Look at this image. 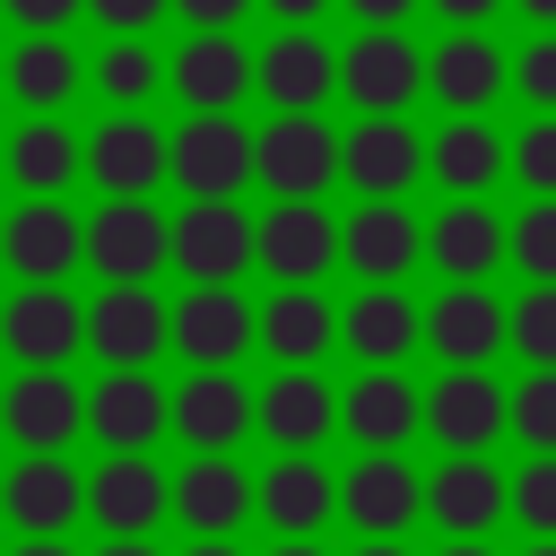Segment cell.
Instances as JSON below:
<instances>
[{"label": "cell", "instance_id": "e0dca14e", "mask_svg": "<svg viewBox=\"0 0 556 556\" xmlns=\"http://www.w3.org/2000/svg\"><path fill=\"white\" fill-rule=\"evenodd\" d=\"M87 434L104 452H148L156 434H174V391L148 374H104L87 391Z\"/></svg>", "mask_w": 556, "mask_h": 556}, {"label": "cell", "instance_id": "d6986e66", "mask_svg": "<svg viewBox=\"0 0 556 556\" xmlns=\"http://www.w3.org/2000/svg\"><path fill=\"white\" fill-rule=\"evenodd\" d=\"M417 252H426V235H417V217H408L400 200H365V208L339 226V261H348L365 287H400V278L417 269Z\"/></svg>", "mask_w": 556, "mask_h": 556}, {"label": "cell", "instance_id": "1f68e13d", "mask_svg": "<svg viewBox=\"0 0 556 556\" xmlns=\"http://www.w3.org/2000/svg\"><path fill=\"white\" fill-rule=\"evenodd\" d=\"M426 261H434L452 287H486V269L504 261V226H495V208L452 200V208L426 226Z\"/></svg>", "mask_w": 556, "mask_h": 556}, {"label": "cell", "instance_id": "7a4b0ae2", "mask_svg": "<svg viewBox=\"0 0 556 556\" xmlns=\"http://www.w3.org/2000/svg\"><path fill=\"white\" fill-rule=\"evenodd\" d=\"M252 182H269V200H321L339 182V130L321 113H278L252 130Z\"/></svg>", "mask_w": 556, "mask_h": 556}, {"label": "cell", "instance_id": "db71d44e", "mask_svg": "<svg viewBox=\"0 0 556 556\" xmlns=\"http://www.w3.org/2000/svg\"><path fill=\"white\" fill-rule=\"evenodd\" d=\"M269 556H321V547H313V539H278Z\"/></svg>", "mask_w": 556, "mask_h": 556}, {"label": "cell", "instance_id": "4316f807", "mask_svg": "<svg viewBox=\"0 0 556 556\" xmlns=\"http://www.w3.org/2000/svg\"><path fill=\"white\" fill-rule=\"evenodd\" d=\"M504 78H513V61H504L478 26H460V35H443V43L426 52V87L452 104V122H469L478 104H495V96H504Z\"/></svg>", "mask_w": 556, "mask_h": 556}, {"label": "cell", "instance_id": "484cf974", "mask_svg": "<svg viewBox=\"0 0 556 556\" xmlns=\"http://www.w3.org/2000/svg\"><path fill=\"white\" fill-rule=\"evenodd\" d=\"M339 426H348L365 452H400V443L426 426V400H417V382H408L400 365H382V374H356V382H348Z\"/></svg>", "mask_w": 556, "mask_h": 556}, {"label": "cell", "instance_id": "11a10c76", "mask_svg": "<svg viewBox=\"0 0 556 556\" xmlns=\"http://www.w3.org/2000/svg\"><path fill=\"white\" fill-rule=\"evenodd\" d=\"M356 556H408V547H400V539H365Z\"/></svg>", "mask_w": 556, "mask_h": 556}, {"label": "cell", "instance_id": "4fadbf2b", "mask_svg": "<svg viewBox=\"0 0 556 556\" xmlns=\"http://www.w3.org/2000/svg\"><path fill=\"white\" fill-rule=\"evenodd\" d=\"M0 513H9L26 539H70V521L87 513V478H78L61 452H26V460L0 478Z\"/></svg>", "mask_w": 556, "mask_h": 556}, {"label": "cell", "instance_id": "d590c367", "mask_svg": "<svg viewBox=\"0 0 556 556\" xmlns=\"http://www.w3.org/2000/svg\"><path fill=\"white\" fill-rule=\"evenodd\" d=\"M504 348H521L530 374H556V287H530L521 304H504Z\"/></svg>", "mask_w": 556, "mask_h": 556}, {"label": "cell", "instance_id": "836d02e7", "mask_svg": "<svg viewBox=\"0 0 556 556\" xmlns=\"http://www.w3.org/2000/svg\"><path fill=\"white\" fill-rule=\"evenodd\" d=\"M504 156H513V148H504L478 113H469V122H443V130L426 139V174H434L452 200H478V191L504 174Z\"/></svg>", "mask_w": 556, "mask_h": 556}, {"label": "cell", "instance_id": "6da1fadb", "mask_svg": "<svg viewBox=\"0 0 556 556\" xmlns=\"http://www.w3.org/2000/svg\"><path fill=\"white\" fill-rule=\"evenodd\" d=\"M165 182H182V200H235L252 182V130L235 113H191L165 130Z\"/></svg>", "mask_w": 556, "mask_h": 556}, {"label": "cell", "instance_id": "8d00e7d4", "mask_svg": "<svg viewBox=\"0 0 556 556\" xmlns=\"http://www.w3.org/2000/svg\"><path fill=\"white\" fill-rule=\"evenodd\" d=\"M504 261H521L530 287H556V200H530L521 226H504Z\"/></svg>", "mask_w": 556, "mask_h": 556}, {"label": "cell", "instance_id": "816d5d0a", "mask_svg": "<svg viewBox=\"0 0 556 556\" xmlns=\"http://www.w3.org/2000/svg\"><path fill=\"white\" fill-rule=\"evenodd\" d=\"M96 556H156V547H148V539H104Z\"/></svg>", "mask_w": 556, "mask_h": 556}, {"label": "cell", "instance_id": "ba28073f", "mask_svg": "<svg viewBox=\"0 0 556 556\" xmlns=\"http://www.w3.org/2000/svg\"><path fill=\"white\" fill-rule=\"evenodd\" d=\"M261 339V313L235 295V287H191L174 304V356L191 374H235V356Z\"/></svg>", "mask_w": 556, "mask_h": 556}, {"label": "cell", "instance_id": "f907efd6", "mask_svg": "<svg viewBox=\"0 0 556 556\" xmlns=\"http://www.w3.org/2000/svg\"><path fill=\"white\" fill-rule=\"evenodd\" d=\"M182 556H243V547H235V539H191Z\"/></svg>", "mask_w": 556, "mask_h": 556}, {"label": "cell", "instance_id": "6f0895ef", "mask_svg": "<svg viewBox=\"0 0 556 556\" xmlns=\"http://www.w3.org/2000/svg\"><path fill=\"white\" fill-rule=\"evenodd\" d=\"M521 556H556V539H530V547H521Z\"/></svg>", "mask_w": 556, "mask_h": 556}, {"label": "cell", "instance_id": "ac0fdd59", "mask_svg": "<svg viewBox=\"0 0 556 556\" xmlns=\"http://www.w3.org/2000/svg\"><path fill=\"white\" fill-rule=\"evenodd\" d=\"M87 174L104 200H148L165 182V130L148 113H113L96 139H87Z\"/></svg>", "mask_w": 556, "mask_h": 556}, {"label": "cell", "instance_id": "f35d334b", "mask_svg": "<svg viewBox=\"0 0 556 556\" xmlns=\"http://www.w3.org/2000/svg\"><path fill=\"white\" fill-rule=\"evenodd\" d=\"M504 513L530 539H556V460H521V478H504Z\"/></svg>", "mask_w": 556, "mask_h": 556}, {"label": "cell", "instance_id": "3957f363", "mask_svg": "<svg viewBox=\"0 0 556 556\" xmlns=\"http://www.w3.org/2000/svg\"><path fill=\"white\" fill-rule=\"evenodd\" d=\"M87 261L104 269V287H148L174 261V217H156L148 200H104L87 217Z\"/></svg>", "mask_w": 556, "mask_h": 556}, {"label": "cell", "instance_id": "277c9868", "mask_svg": "<svg viewBox=\"0 0 556 556\" xmlns=\"http://www.w3.org/2000/svg\"><path fill=\"white\" fill-rule=\"evenodd\" d=\"M0 348L26 365V374H61L70 348H87V304L70 287H17L0 304Z\"/></svg>", "mask_w": 556, "mask_h": 556}, {"label": "cell", "instance_id": "c3c4849f", "mask_svg": "<svg viewBox=\"0 0 556 556\" xmlns=\"http://www.w3.org/2000/svg\"><path fill=\"white\" fill-rule=\"evenodd\" d=\"M434 9H443V17H452V35H460V26H478V17H495L504 0H434Z\"/></svg>", "mask_w": 556, "mask_h": 556}, {"label": "cell", "instance_id": "9a60e30c", "mask_svg": "<svg viewBox=\"0 0 556 556\" xmlns=\"http://www.w3.org/2000/svg\"><path fill=\"white\" fill-rule=\"evenodd\" d=\"M0 426L17 452H70V434H87V391L70 374H17L0 391Z\"/></svg>", "mask_w": 556, "mask_h": 556}, {"label": "cell", "instance_id": "7bdbcfd3", "mask_svg": "<svg viewBox=\"0 0 556 556\" xmlns=\"http://www.w3.org/2000/svg\"><path fill=\"white\" fill-rule=\"evenodd\" d=\"M87 9H96V17L113 26V43H139V35H148V26H156V17L174 9V0H87Z\"/></svg>", "mask_w": 556, "mask_h": 556}, {"label": "cell", "instance_id": "60d3db41", "mask_svg": "<svg viewBox=\"0 0 556 556\" xmlns=\"http://www.w3.org/2000/svg\"><path fill=\"white\" fill-rule=\"evenodd\" d=\"M513 174H521V191L530 200H556V113H539L521 139H513V156H504Z\"/></svg>", "mask_w": 556, "mask_h": 556}, {"label": "cell", "instance_id": "cb8c5ba5", "mask_svg": "<svg viewBox=\"0 0 556 556\" xmlns=\"http://www.w3.org/2000/svg\"><path fill=\"white\" fill-rule=\"evenodd\" d=\"M417 165H426V148H417V130H408L400 113L356 122V130L339 139V174H348L365 200H400V191L417 182Z\"/></svg>", "mask_w": 556, "mask_h": 556}, {"label": "cell", "instance_id": "ab89813d", "mask_svg": "<svg viewBox=\"0 0 556 556\" xmlns=\"http://www.w3.org/2000/svg\"><path fill=\"white\" fill-rule=\"evenodd\" d=\"M156 78H165V61H156L148 43H113V52L96 61V87H104L122 113H130V104H148V87H156Z\"/></svg>", "mask_w": 556, "mask_h": 556}, {"label": "cell", "instance_id": "ee69618b", "mask_svg": "<svg viewBox=\"0 0 556 556\" xmlns=\"http://www.w3.org/2000/svg\"><path fill=\"white\" fill-rule=\"evenodd\" d=\"M0 9H9V17L26 26V35H61V26H70V17L87 9V0H0Z\"/></svg>", "mask_w": 556, "mask_h": 556}, {"label": "cell", "instance_id": "44dd1931", "mask_svg": "<svg viewBox=\"0 0 556 556\" xmlns=\"http://www.w3.org/2000/svg\"><path fill=\"white\" fill-rule=\"evenodd\" d=\"M339 426V391L321 374H269L252 391V434H269V452H313Z\"/></svg>", "mask_w": 556, "mask_h": 556}, {"label": "cell", "instance_id": "5bb4252c", "mask_svg": "<svg viewBox=\"0 0 556 556\" xmlns=\"http://www.w3.org/2000/svg\"><path fill=\"white\" fill-rule=\"evenodd\" d=\"M0 261H9L26 287H61V278L87 261V226H78L61 200H26V208L0 226Z\"/></svg>", "mask_w": 556, "mask_h": 556}, {"label": "cell", "instance_id": "7402d4cb", "mask_svg": "<svg viewBox=\"0 0 556 556\" xmlns=\"http://www.w3.org/2000/svg\"><path fill=\"white\" fill-rule=\"evenodd\" d=\"M174 521L191 539H235L252 521V478L235 469V452H208V460L174 469Z\"/></svg>", "mask_w": 556, "mask_h": 556}, {"label": "cell", "instance_id": "30bf717a", "mask_svg": "<svg viewBox=\"0 0 556 556\" xmlns=\"http://www.w3.org/2000/svg\"><path fill=\"white\" fill-rule=\"evenodd\" d=\"M339 513H348V530H365V539H400V530L426 513V478H417L400 452H365V460H348V478H339Z\"/></svg>", "mask_w": 556, "mask_h": 556}, {"label": "cell", "instance_id": "74e56055", "mask_svg": "<svg viewBox=\"0 0 556 556\" xmlns=\"http://www.w3.org/2000/svg\"><path fill=\"white\" fill-rule=\"evenodd\" d=\"M504 434H521L530 460H556V374L513 382V417H504Z\"/></svg>", "mask_w": 556, "mask_h": 556}, {"label": "cell", "instance_id": "8fae6325", "mask_svg": "<svg viewBox=\"0 0 556 556\" xmlns=\"http://www.w3.org/2000/svg\"><path fill=\"white\" fill-rule=\"evenodd\" d=\"M339 87H348V104H356L365 122H382V113L417 104V87H426V52H417L408 35H356V43L339 52Z\"/></svg>", "mask_w": 556, "mask_h": 556}, {"label": "cell", "instance_id": "d6a6232c", "mask_svg": "<svg viewBox=\"0 0 556 556\" xmlns=\"http://www.w3.org/2000/svg\"><path fill=\"white\" fill-rule=\"evenodd\" d=\"M9 182L26 191V200H52V191H70V174L87 165V139H70V122H52V113H35L17 139H9Z\"/></svg>", "mask_w": 556, "mask_h": 556}, {"label": "cell", "instance_id": "bcb514c9", "mask_svg": "<svg viewBox=\"0 0 556 556\" xmlns=\"http://www.w3.org/2000/svg\"><path fill=\"white\" fill-rule=\"evenodd\" d=\"M408 9H417V0H348V17H365V35H400Z\"/></svg>", "mask_w": 556, "mask_h": 556}, {"label": "cell", "instance_id": "9f6ffc18", "mask_svg": "<svg viewBox=\"0 0 556 556\" xmlns=\"http://www.w3.org/2000/svg\"><path fill=\"white\" fill-rule=\"evenodd\" d=\"M443 556H486V539H452V547H443Z\"/></svg>", "mask_w": 556, "mask_h": 556}, {"label": "cell", "instance_id": "f6af8a7d", "mask_svg": "<svg viewBox=\"0 0 556 556\" xmlns=\"http://www.w3.org/2000/svg\"><path fill=\"white\" fill-rule=\"evenodd\" d=\"M182 17H191V35H235V17L252 9V0H174Z\"/></svg>", "mask_w": 556, "mask_h": 556}, {"label": "cell", "instance_id": "d4e9b609", "mask_svg": "<svg viewBox=\"0 0 556 556\" xmlns=\"http://www.w3.org/2000/svg\"><path fill=\"white\" fill-rule=\"evenodd\" d=\"M174 434L191 443V460L235 452V443L252 434V391H243L235 374H191V382H174Z\"/></svg>", "mask_w": 556, "mask_h": 556}, {"label": "cell", "instance_id": "b9f144b4", "mask_svg": "<svg viewBox=\"0 0 556 556\" xmlns=\"http://www.w3.org/2000/svg\"><path fill=\"white\" fill-rule=\"evenodd\" d=\"M513 87H521L539 113H556V35H530V52L513 61Z\"/></svg>", "mask_w": 556, "mask_h": 556}, {"label": "cell", "instance_id": "f546056e", "mask_svg": "<svg viewBox=\"0 0 556 556\" xmlns=\"http://www.w3.org/2000/svg\"><path fill=\"white\" fill-rule=\"evenodd\" d=\"M165 78H174V96H182L191 113H235L243 87H252V52H243L235 35H191V43L165 61Z\"/></svg>", "mask_w": 556, "mask_h": 556}, {"label": "cell", "instance_id": "e575fe53", "mask_svg": "<svg viewBox=\"0 0 556 556\" xmlns=\"http://www.w3.org/2000/svg\"><path fill=\"white\" fill-rule=\"evenodd\" d=\"M0 78H9V96H17V104L52 113V104H70V87H78V52H70L61 35H26V43L0 61Z\"/></svg>", "mask_w": 556, "mask_h": 556}, {"label": "cell", "instance_id": "52a82bcc", "mask_svg": "<svg viewBox=\"0 0 556 556\" xmlns=\"http://www.w3.org/2000/svg\"><path fill=\"white\" fill-rule=\"evenodd\" d=\"M252 261L278 278V287H313L330 261H339V217L321 200H278L269 217H252Z\"/></svg>", "mask_w": 556, "mask_h": 556}, {"label": "cell", "instance_id": "f1b7e54d", "mask_svg": "<svg viewBox=\"0 0 556 556\" xmlns=\"http://www.w3.org/2000/svg\"><path fill=\"white\" fill-rule=\"evenodd\" d=\"M426 521L443 530V539H486L495 521H504V478H495V460L478 452V460H443L434 478H426Z\"/></svg>", "mask_w": 556, "mask_h": 556}, {"label": "cell", "instance_id": "5b68a950", "mask_svg": "<svg viewBox=\"0 0 556 556\" xmlns=\"http://www.w3.org/2000/svg\"><path fill=\"white\" fill-rule=\"evenodd\" d=\"M87 348L104 356V374H148L174 348V304H156L148 287H104L87 304Z\"/></svg>", "mask_w": 556, "mask_h": 556}, {"label": "cell", "instance_id": "603a6c76", "mask_svg": "<svg viewBox=\"0 0 556 556\" xmlns=\"http://www.w3.org/2000/svg\"><path fill=\"white\" fill-rule=\"evenodd\" d=\"M252 87H261L278 113H313L321 96H339V52H330L313 26H295V35H269V52L252 61Z\"/></svg>", "mask_w": 556, "mask_h": 556}, {"label": "cell", "instance_id": "7c38bea8", "mask_svg": "<svg viewBox=\"0 0 556 556\" xmlns=\"http://www.w3.org/2000/svg\"><path fill=\"white\" fill-rule=\"evenodd\" d=\"M504 417H513V391H504L495 374H443V382L426 391V434H434L452 460H478V452L504 434Z\"/></svg>", "mask_w": 556, "mask_h": 556}, {"label": "cell", "instance_id": "f5cc1de1", "mask_svg": "<svg viewBox=\"0 0 556 556\" xmlns=\"http://www.w3.org/2000/svg\"><path fill=\"white\" fill-rule=\"evenodd\" d=\"M17 556H70V539H26Z\"/></svg>", "mask_w": 556, "mask_h": 556}, {"label": "cell", "instance_id": "681fc988", "mask_svg": "<svg viewBox=\"0 0 556 556\" xmlns=\"http://www.w3.org/2000/svg\"><path fill=\"white\" fill-rule=\"evenodd\" d=\"M513 9H521V17L539 26V35H556V0H513Z\"/></svg>", "mask_w": 556, "mask_h": 556}, {"label": "cell", "instance_id": "ffe728a7", "mask_svg": "<svg viewBox=\"0 0 556 556\" xmlns=\"http://www.w3.org/2000/svg\"><path fill=\"white\" fill-rule=\"evenodd\" d=\"M426 348L443 356V374H486V356L504 348V304L486 287H443L426 304Z\"/></svg>", "mask_w": 556, "mask_h": 556}, {"label": "cell", "instance_id": "9c48e42d", "mask_svg": "<svg viewBox=\"0 0 556 556\" xmlns=\"http://www.w3.org/2000/svg\"><path fill=\"white\" fill-rule=\"evenodd\" d=\"M174 269L191 287H235L252 269V217L235 200H191L174 217Z\"/></svg>", "mask_w": 556, "mask_h": 556}, {"label": "cell", "instance_id": "83f0119b", "mask_svg": "<svg viewBox=\"0 0 556 556\" xmlns=\"http://www.w3.org/2000/svg\"><path fill=\"white\" fill-rule=\"evenodd\" d=\"M261 348L278 356V374H313L339 348V304H321L313 287H278L261 304Z\"/></svg>", "mask_w": 556, "mask_h": 556}, {"label": "cell", "instance_id": "2e32d148", "mask_svg": "<svg viewBox=\"0 0 556 556\" xmlns=\"http://www.w3.org/2000/svg\"><path fill=\"white\" fill-rule=\"evenodd\" d=\"M252 513H261L278 539H313V530L339 513V478H330L313 452H278V460L252 478Z\"/></svg>", "mask_w": 556, "mask_h": 556}, {"label": "cell", "instance_id": "7dc6e473", "mask_svg": "<svg viewBox=\"0 0 556 556\" xmlns=\"http://www.w3.org/2000/svg\"><path fill=\"white\" fill-rule=\"evenodd\" d=\"M261 9H269V17H278V26H287V35H295V26H313V17H321V9H330V0H261Z\"/></svg>", "mask_w": 556, "mask_h": 556}, {"label": "cell", "instance_id": "8992f818", "mask_svg": "<svg viewBox=\"0 0 556 556\" xmlns=\"http://www.w3.org/2000/svg\"><path fill=\"white\" fill-rule=\"evenodd\" d=\"M87 521L104 539H148L156 521H174V478L148 452H104V469L87 478Z\"/></svg>", "mask_w": 556, "mask_h": 556}, {"label": "cell", "instance_id": "4dcf8cb0", "mask_svg": "<svg viewBox=\"0 0 556 556\" xmlns=\"http://www.w3.org/2000/svg\"><path fill=\"white\" fill-rule=\"evenodd\" d=\"M339 339H348V356H365V374H382V365H400V356L426 339V313H417L400 287H365V295L339 313Z\"/></svg>", "mask_w": 556, "mask_h": 556}]
</instances>
